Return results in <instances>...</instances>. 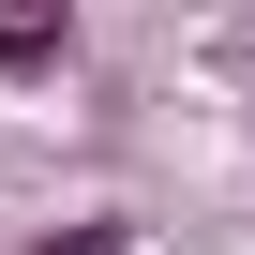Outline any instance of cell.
I'll return each instance as SVG.
<instances>
[{
	"label": "cell",
	"instance_id": "1",
	"mask_svg": "<svg viewBox=\"0 0 255 255\" xmlns=\"http://www.w3.org/2000/svg\"><path fill=\"white\" fill-rule=\"evenodd\" d=\"M75 60V0H0V90H45Z\"/></svg>",
	"mask_w": 255,
	"mask_h": 255
},
{
	"label": "cell",
	"instance_id": "2",
	"mask_svg": "<svg viewBox=\"0 0 255 255\" xmlns=\"http://www.w3.org/2000/svg\"><path fill=\"white\" fill-rule=\"evenodd\" d=\"M30 255H135V225H120V210H90V225H60V240H30Z\"/></svg>",
	"mask_w": 255,
	"mask_h": 255
}]
</instances>
